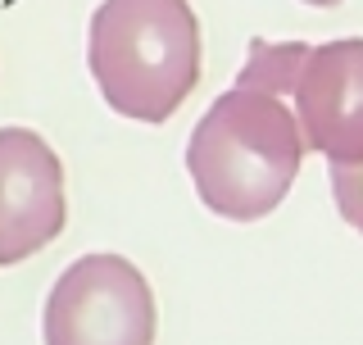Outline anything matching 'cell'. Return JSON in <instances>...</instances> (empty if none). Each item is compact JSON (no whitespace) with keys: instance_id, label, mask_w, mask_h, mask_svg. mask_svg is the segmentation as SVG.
<instances>
[{"instance_id":"cell-2","label":"cell","mask_w":363,"mask_h":345,"mask_svg":"<svg viewBox=\"0 0 363 345\" xmlns=\"http://www.w3.org/2000/svg\"><path fill=\"white\" fill-rule=\"evenodd\" d=\"M86 64L113 114L168 123L200 82V23L191 0H100Z\"/></svg>"},{"instance_id":"cell-5","label":"cell","mask_w":363,"mask_h":345,"mask_svg":"<svg viewBox=\"0 0 363 345\" xmlns=\"http://www.w3.org/2000/svg\"><path fill=\"white\" fill-rule=\"evenodd\" d=\"M68 223L64 164L32 128H0V268L32 259Z\"/></svg>"},{"instance_id":"cell-4","label":"cell","mask_w":363,"mask_h":345,"mask_svg":"<svg viewBox=\"0 0 363 345\" xmlns=\"http://www.w3.org/2000/svg\"><path fill=\"white\" fill-rule=\"evenodd\" d=\"M304 150L327 164H363V37L309 45L291 82Z\"/></svg>"},{"instance_id":"cell-1","label":"cell","mask_w":363,"mask_h":345,"mask_svg":"<svg viewBox=\"0 0 363 345\" xmlns=\"http://www.w3.org/2000/svg\"><path fill=\"white\" fill-rule=\"evenodd\" d=\"M304 164L295 114L272 91L236 82L223 91L191 132L186 172L204 209L232 223H255L286 200Z\"/></svg>"},{"instance_id":"cell-6","label":"cell","mask_w":363,"mask_h":345,"mask_svg":"<svg viewBox=\"0 0 363 345\" xmlns=\"http://www.w3.org/2000/svg\"><path fill=\"white\" fill-rule=\"evenodd\" d=\"M304 50H309V41H255L236 82L255 87V91H272V96H291V82H295V68H300Z\"/></svg>"},{"instance_id":"cell-7","label":"cell","mask_w":363,"mask_h":345,"mask_svg":"<svg viewBox=\"0 0 363 345\" xmlns=\"http://www.w3.org/2000/svg\"><path fill=\"white\" fill-rule=\"evenodd\" d=\"M332 195L340 218L363 236V164H332Z\"/></svg>"},{"instance_id":"cell-3","label":"cell","mask_w":363,"mask_h":345,"mask_svg":"<svg viewBox=\"0 0 363 345\" xmlns=\"http://www.w3.org/2000/svg\"><path fill=\"white\" fill-rule=\"evenodd\" d=\"M45 345H155V291L123 255H82L60 273L41 314Z\"/></svg>"},{"instance_id":"cell-8","label":"cell","mask_w":363,"mask_h":345,"mask_svg":"<svg viewBox=\"0 0 363 345\" xmlns=\"http://www.w3.org/2000/svg\"><path fill=\"white\" fill-rule=\"evenodd\" d=\"M304 5H318V9H332V5H340V0H304Z\"/></svg>"}]
</instances>
